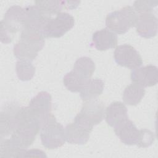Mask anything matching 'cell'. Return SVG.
<instances>
[{
    "instance_id": "23",
    "label": "cell",
    "mask_w": 158,
    "mask_h": 158,
    "mask_svg": "<svg viewBox=\"0 0 158 158\" xmlns=\"http://www.w3.org/2000/svg\"><path fill=\"white\" fill-rule=\"evenodd\" d=\"M88 81L80 77L73 70L65 74L63 78V83L65 88L70 91L73 93L80 92Z\"/></svg>"
},
{
    "instance_id": "1",
    "label": "cell",
    "mask_w": 158,
    "mask_h": 158,
    "mask_svg": "<svg viewBox=\"0 0 158 158\" xmlns=\"http://www.w3.org/2000/svg\"><path fill=\"white\" fill-rule=\"evenodd\" d=\"M41 128V122L30 112L28 106L20 107L17 125L10 140L16 148L26 149L33 143Z\"/></svg>"
},
{
    "instance_id": "9",
    "label": "cell",
    "mask_w": 158,
    "mask_h": 158,
    "mask_svg": "<svg viewBox=\"0 0 158 158\" xmlns=\"http://www.w3.org/2000/svg\"><path fill=\"white\" fill-rule=\"evenodd\" d=\"M51 96L48 92L41 91L34 96L29 102L30 112L38 118L42 124L51 115Z\"/></svg>"
},
{
    "instance_id": "16",
    "label": "cell",
    "mask_w": 158,
    "mask_h": 158,
    "mask_svg": "<svg viewBox=\"0 0 158 158\" xmlns=\"http://www.w3.org/2000/svg\"><path fill=\"white\" fill-rule=\"evenodd\" d=\"M80 1H35V3L45 14L51 17L52 15H57L63 8L69 9H75Z\"/></svg>"
},
{
    "instance_id": "27",
    "label": "cell",
    "mask_w": 158,
    "mask_h": 158,
    "mask_svg": "<svg viewBox=\"0 0 158 158\" xmlns=\"http://www.w3.org/2000/svg\"><path fill=\"white\" fill-rule=\"evenodd\" d=\"M46 157L45 153L40 149H30L25 150L22 155V157Z\"/></svg>"
},
{
    "instance_id": "10",
    "label": "cell",
    "mask_w": 158,
    "mask_h": 158,
    "mask_svg": "<svg viewBox=\"0 0 158 158\" xmlns=\"http://www.w3.org/2000/svg\"><path fill=\"white\" fill-rule=\"evenodd\" d=\"M131 79L133 83L144 88L156 85L158 81L157 67L153 65H148L136 68L131 71Z\"/></svg>"
},
{
    "instance_id": "14",
    "label": "cell",
    "mask_w": 158,
    "mask_h": 158,
    "mask_svg": "<svg viewBox=\"0 0 158 158\" xmlns=\"http://www.w3.org/2000/svg\"><path fill=\"white\" fill-rule=\"evenodd\" d=\"M157 19L152 13H145L138 15L135 27L139 36L151 38L157 34Z\"/></svg>"
},
{
    "instance_id": "11",
    "label": "cell",
    "mask_w": 158,
    "mask_h": 158,
    "mask_svg": "<svg viewBox=\"0 0 158 158\" xmlns=\"http://www.w3.org/2000/svg\"><path fill=\"white\" fill-rule=\"evenodd\" d=\"M92 129L73 120L65 128V140L70 144H84L88 141Z\"/></svg>"
},
{
    "instance_id": "26",
    "label": "cell",
    "mask_w": 158,
    "mask_h": 158,
    "mask_svg": "<svg viewBox=\"0 0 158 158\" xmlns=\"http://www.w3.org/2000/svg\"><path fill=\"white\" fill-rule=\"evenodd\" d=\"M155 138V135L151 131L147 129L140 130L139 139L136 145L143 148L149 147L153 143Z\"/></svg>"
},
{
    "instance_id": "21",
    "label": "cell",
    "mask_w": 158,
    "mask_h": 158,
    "mask_svg": "<svg viewBox=\"0 0 158 158\" xmlns=\"http://www.w3.org/2000/svg\"><path fill=\"white\" fill-rule=\"evenodd\" d=\"M72 70L80 77L88 81L91 79L95 70V64L88 57H81L75 61Z\"/></svg>"
},
{
    "instance_id": "17",
    "label": "cell",
    "mask_w": 158,
    "mask_h": 158,
    "mask_svg": "<svg viewBox=\"0 0 158 158\" xmlns=\"http://www.w3.org/2000/svg\"><path fill=\"white\" fill-rule=\"evenodd\" d=\"M92 41L96 49L106 51L117 46V36L108 28H104L93 33Z\"/></svg>"
},
{
    "instance_id": "24",
    "label": "cell",
    "mask_w": 158,
    "mask_h": 158,
    "mask_svg": "<svg viewBox=\"0 0 158 158\" xmlns=\"http://www.w3.org/2000/svg\"><path fill=\"white\" fill-rule=\"evenodd\" d=\"M26 149H20L16 148L10 139L1 140L0 157H22Z\"/></svg>"
},
{
    "instance_id": "8",
    "label": "cell",
    "mask_w": 158,
    "mask_h": 158,
    "mask_svg": "<svg viewBox=\"0 0 158 158\" xmlns=\"http://www.w3.org/2000/svg\"><path fill=\"white\" fill-rule=\"evenodd\" d=\"M114 57L118 65L130 69H135L143 64V60L139 52L128 44L118 46L114 51Z\"/></svg>"
},
{
    "instance_id": "13",
    "label": "cell",
    "mask_w": 158,
    "mask_h": 158,
    "mask_svg": "<svg viewBox=\"0 0 158 158\" xmlns=\"http://www.w3.org/2000/svg\"><path fill=\"white\" fill-rule=\"evenodd\" d=\"M26 20L23 28L43 31V29L51 17L45 14L38 6H28L25 7Z\"/></svg>"
},
{
    "instance_id": "3",
    "label": "cell",
    "mask_w": 158,
    "mask_h": 158,
    "mask_svg": "<svg viewBox=\"0 0 158 158\" xmlns=\"http://www.w3.org/2000/svg\"><path fill=\"white\" fill-rule=\"evenodd\" d=\"M25 20V8L19 6L10 7L1 22V41L5 44L10 43L14 35L23 28Z\"/></svg>"
},
{
    "instance_id": "25",
    "label": "cell",
    "mask_w": 158,
    "mask_h": 158,
    "mask_svg": "<svg viewBox=\"0 0 158 158\" xmlns=\"http://www.w3.org/2000/svg\"><path fill=\"white\" fill-rule=\"evenodd\" d=\"M158 4L157 1H136L133 4V9L139 14L152 13L153 9Z\"/></svg>"
},
{
    "instance_id": "7",
    "label": "cell",
    "mask_w": 158,
    "mask_h": 158,
    "mask_svg": "<svg viewBox=\"0 0 158 158\" xmlns=\"http://www.w3.org/2000/svg\"><path fill=\"white\" fill-rule=\"evenodd\" d=\"M104 117V105L97 99L86 102L75 118L93 128L100 123Z\"/></svg>"
},
{
    "instance_id": "20",
    "label": "cell",
    "mask_w": 158,
    "mask_h": 158,
    "mask_svg": "<svg viewBox=\"0 0 158 158\" xmlns=\"http://www.w3.org/2000/svg\"><path fill=\"white\" fill-rule=\"evenodd\" d=\"M144 94V88L137 83H133L125 88L122 99L124 103L127 105L136 106L141 102Z\"/></svg>"
},
{
    "instance_id": "18",
    "label": "cell",
    "mask_w": 158,
    "mask_h": 158,
    "mask_svg": "<svg viewBox=\"0 0 158 158\" xmlns=\"http://www.w3.org/2000/svg\"><path fill=\"white\" fill-rule=\"evenodd\" d=\"M128 118L127 109L121 102H112L106 110V121L110 127H114L119 122Z\"/></svg>"
},
{
    "instance_id": "4",
    "label": "cell",
    "mask_w": 158,
    "mask_h": 158,
    "mask_svg": "<svg viewBox=\"0 0 158 158\" xmlns=\"http://www.w3.org/2000/svg\"><path fill=\"white\" fill-rule=\"evenodd\" d=\"M138 19V15L133 7L127 6L119 10L108 14L106 19V25L109 30L115 33L122 35L130 28L136 26Z\"/></svg>"
},
{
    "instance_id": "15",
    "label": "cell",
    "mask_w": 158,
    "mask_h": 158,
    "mask_svg": "<svg viewBox=\"0 0 158 158\" xmlns=\"http://www.w3.org/2000/svg\"><path fill=\"white\" fill-rule=\"evenodd\" d=\"M20 107L11 104L1 113V138L12 133L17 123V113Z\"/></svg>"
},
{
    "instance_id": "22",
    "label": "cell",
    "mask_w": 158,
    "mask_h": 158,
    "mask_svg": "<svg viewBox=\"0 0 158 158\" xmlns=\"http://www.w3.org/2000/svg\"><path fill=\"white\" fill-rule=\"evenodd\" d=\"M15 68L17 77L22 81L30 80L35 73V68L30 60H19Z\"/></svg>"
},
{
    "instance_id": "6",
    "label": "cell",
    "mask_w": 158,
    "mask_h": 158,
    "mask_svg": "<svg viewBox=\"0 0 158 158\" xmlns=\"http://www.w3.org/2000/svg\"><path fill=\"white\" fill-rule=\"evenodd\" d=\"M74 18L67 12H60L50 19L44 27L42 33L44 38H60L74 26Z\"/></svg>"
},
{
    "instance_id": "2",
    "label": "cell",
    "mask_w": 158,
    "mask_h": 158,
    "mask_svg": "<svg viewBox=\"0 0 158 158\" xmlns=\"http://www.w3.org/2000/svg\"><path fill=\"white\" fill-rule=\"evenodd\" d=\"M44 46V36L42 31L23 28L20 40L13 49L14 56L19 60H33Z\"/></svg>"
},
{
    "instance_id": "19",
    "label": "cell",
    "mask_w": 158,
    "mask_h": 158,
    "mask_svg": "<svg viewBox=\"0 0 158 158\" xmlns=\"http://www.w3.org/2000/svg\"><path fill=\"white\" fill-rule=\"evenodd\" d=\"M104 87V83L102 80L89 79L80 90V98L84 101L95 99L102 94Z\"/></svg>"
},
{
    "instance_id": "5",
    "label": "cell",
    "mask_w": 158,
    "mask_h": 158,
    "mask_svg": "<svg viewBox=\"0 0 158 158\" xmlns=\"http://www.w3.org/2000/svg\"><path fill=\"white\" fill-rule=\"evenodd\" d=\"M40 137L42 144L49 149H57L65 143L64 127L56 121L52 114L42 124Z\"/></svg>"
},
{
    "instance_id": "12",
    "label": "cell",
    "mask_w": 158,
    "mask_h": 158,
    "mask_svg": "<svg viewBox=\"0 0 158 158\" xmlns=\"http://www.w3.org/2000/svg\"><path fill=\"white\" fill-rule=\"evenodd\" d=\"M114 131L120 141L127 145L136 144L139 136V130L133 122L127 118L114 127Z\"/></svg>"
}]
</instances>
